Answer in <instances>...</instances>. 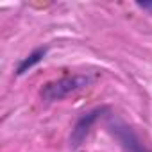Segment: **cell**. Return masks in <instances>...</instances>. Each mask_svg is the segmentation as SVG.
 Instances as JSON below:
<instances>
[{
	"instance_id": "cell-1",
	"label": "cell",
	"mask_w": 152,
	"mask_h": 152,
	"mask_svg": "<svg viewBox=\"0 0 152 152\" xmlns=\"http://www.w3.org/2000/svg\"><path fill=\"white\" fill-rule=\"evenodd\" d=\"M86 83H88V79H84V77L63 79V81H59L57 84H50V86L45 90V97L50 99V100H56V99L63 97L64 93H68V91H72V90H75V88H81V86L86 84Z\"/></svg>"
},
{
	"instance_id": "cell-3",
	"label": "cell",
	"mask_w": 152,
	"mask_h": 152,
	"mask_svg": "<svg viewBox=\"0 0 152 152\" xmlns=\"http://www.w3.org/2000/svg\"><path fill=\"white\" fill-rule=\"evenodd\" d=\"M141 7H148V9H152V4H140Z\"/></svg>"
},
{
	"instance_id": "cell-2",
	"label": "cell",
	"mask_w": 152,
	"mask_h": 152,
	"mask_svg": "<svg viewBox=\"0 0 152 152\" xmlns=\"http://www.w3.org/2000/svg\"><path fill=\"white\" fill-rule=\"evenodd\" d=\"M41 56H45V48H39V50H38V52H34V54H32L29 59H25V61L20 64V68H18V73H23L27 68H31V66H32L36 61H39V59H41Z\"/></svg>"
}]
</instances>
